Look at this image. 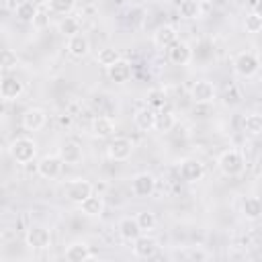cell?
Segmentation results:
<instances>
[{
  "mask_svg": "<svg viewBox=\"0 0 262 262\" xmlns=\"http://www.w3.org/2000/svg\"><path fill=\"white\" fill-rule=\"evenodd\" d=\"M145 98H147V104L154 106L156 111L166 106V92H164V88H151V90H147V96Z\"/></svg>",
  "mask_w": 262,
  "mask_h": 262,
  "instance_id": "31",
  "label": "cell"
},
{
  "mask_svg": "<svg viewBox=\"0 0 262 262\" xmlns=\"http://www.w3.org/2000/svg\"><path fill=\"white\" fill-rule=\"evenodd\" d=\"M92 192H94V186L88 180H84V178L70 180L66 184V199L72 201V203H76V205H80L82 201H86Z\"/></svg>",
  "mask_w": 262,
  "mask_h": 262,
  "instance_id": "5",
  "label": "cell"
},
{
  "mask_svg": "<svg viewBox=\"0 0 262 262\" xmlns=\"http://www.w3.org/2000/svg\"><path fill=\"white\" fill-rule=\"evenodd\" d=\"M96 59H98V63H100V66L111 68L113 63H117V61L121 59V55H119V49H115V47H102V49L98 51Z\"/></svg>",
  "mask_w": 262,
  "mask_h": 262,
  "instance_id": "29",
  "label": "cell"
},
{
  "mask_svg": "<svg viewBox=\"0 0 262 262\" xmlns=\"http://www.w3.org/2000/svg\"><path fill=\"white\" fill-rule=\"evenodd\" d=\"M217 168L221 170L223 176L233 178V176H239V174L244 172L246 160H244V156H242L239 149H225V151L217 158Z\"/></svg>",
  "mask_w": 262,
  "mask_h": 262,
  "instance_id": "1",
  "label": "cell"
},
{
  "mask_svg": "<svg viewBox=\"0 0 262 262\" xmlns=\"http://www.w3.org/2000/svg\"><path fill=\"white\" fill-rule=\"evenodd\" d=\"M252 12H256L258 16H262V0H256V2H254V10H252Z\"/></svg>",
  "mask_w": 262,
  "mask_h": 262,
  "instance_id": "39",
  "label": "cell"
},
{
  "mask_svg": "<svg viewBox=\"0 0 262 262\" xmlns=\"http://www.w3.org/2000/svg\"><path fill=\"white\" fill-rule=\"evenodd\" d=\"M231 2H235V4H239V2H246V0H231Z\"/></svg>",
  "mask_w": 262,
  "mask_h": 262,
  "instance_id": "40",
  "label": "cell"
},
{
  "mask_svg": "<svg viewBox=\"0 0 262 262\" xmlns=\"http://www.w3.org/2000/svg\"><path fill=\"white\" fill-rule=\"evenodd\" d=\"M25 242L31 250H45L51 244V231L43 225H31L25 233Z\"/></svg>",
  "mask_w": 262,
  "mask_h": 262,
  "instance_id": "6",
  "label": "cell"
},
{
  "mask_svg": "<svg viewBox=\"0 0 262 262\" xmlns=\"http://www.w3.org/2000/svg\"><path fill=\"white\" fill-rule=\"evenodd\" d=\"M25 92V86L18 78L14 76H4L0 82V96L2 100H16L20 94Z\"/></svg>",
  "mask_w": 262,
  "mask_h": 262,
  "instance_id": "13",
  "label": "cell"
},
{
  "mask_svg": "<svg viewBox=\"0 0 262 262\" xmlns=\"http://www.w3.org/2000/svg\"><path fill=\"white\" fill-rule=\"evenodd\" d=\"M233 70L244 78H252L260 70V59L252 51H239L233 57Z\"/></svg>",
  "mask_w": 262,
  "mask_h": 262,
  "instance_id": "3",
  "label": "cell"
},
{
  "mask_svg": "<svg viewBox=\"0 0 262 262\" xmlns=\"http://www.w3.org/2000/svg\"><path fill=\"white\" fill-rule=\"evenodd\" d=\"M59 156H61L63 164H78L82 160V147L76 141H66L59 147Z\"/></svg>",
  "mask_w": 262,
  "mask_h": 262,
  "instance_id": "24",
  "label": "cell"
},
{
  "mask_svg": "<svg viewBox=\"0 0 262 262\" xmlns=\"http://www.w3.org/2000/svg\"><path fill=\"white\" fill-rule=\"evenodd\" d=\"M168 57L174 66H188L192 61V49L186 41H176L170 49H168Z\"/></svg>",
  "mask_w": 262,
  "mask_h": 262,
  "instance_id": "12",
  "label": "cell"
},
{
  "mask_svg": "<svg viewBox=\"0 0 262 262\" xmlns=\"http://www.w3.org/2000/svg\"><path fill=\"white\" fill-rule=\"evenodd\" d=\"M88 51H90V41H88V37H86V35L78 33V35L68 37V53H70L72 57L82 59V57H86V55H88Z\"/></svg>",
  "mask_w": 262,
  "mask_h": 262,
  "instance_id": "17",
  "label": "cell"
},
{
  "mask_svg": "<svg viewBox=\"0 0 262 262\" xmlns=\"http://www.w3.org/2000/svg\"><path fill=\"white\" fill-rule=\"evenodd\" d=\"M186 258H190V260H207L209 258V252H205L201 248H190L186 252Z\"/></svg>",
  "mask_w": 262,
  "mask_h": 262,
  "instance_id": "38",
  "label": "cell"
},
{
  "mask_svg": "<svg viewBox=\"0 0 262 262\" xmlns=\"http://www.w3.org/2000/svg\"><path fill=\"white\" fill-rule=\"evenodd\" d=\"M49 25V14H47V4L39 6L37 8V14H35V20H33V27L35 29H45Z\"/></svg>",
  "mask_w": 262,
  "mask_h": 262,
  "instance_id": "35",
  "label": "cell"
},
{
  "mask_svg": "<svg viewBox=\"0 0 262 262\" xmlns=\"http://www.w3.org/2000/svg\"><path fill=\"white\" fill-rule=\"evenodd\" d=\"M59 33L66 35V37L78 35V33H80V20L74 18V16H66V18L59 23Z\"/></svg>",
  "mask_w": 262,
  "mask_h": 262,
  "instance_id": "32",
  "label": "cell"
},
{
  "mask_svg": "<svg viewBox=\"0 0 262 262\" xmlns=\"http://www.w3.org/2000/svg\"><path fill=\"white\" fill-rule=\"evenodd\" d=\"M20 123H23V127H25L27 131H39V129L45 127L47 115H45V111H41V108H27V111L23 113Z\"/></svg>",
  "mask_w": 262,
  "mask_h": 262,
  "instance_id": "15",
  "label": "cell"
},
{
  "mask_svg": "<svg viewBox=\"0 0 262 262\" xmlns=\"http://www.w3.org/2000/svg\"><path fill=\"white\" fill-rule=\"evenodd\" d=\"M80 209L88 217H100L104 213V199H102V194H94L92 192L86 201L80 203Z\"/></svg>",
  "mask_w": 262,
  "mask_h": 262,
  "instance_id": "21",
  "label": "cell"
},
{
  "mask_svg": "<svg viewBox=\"0 0 262 262\" xmlns=\"http://www.w3.org/2000/svg\"><path fill=\"white\" fill-rule=\"evenodd\" d=\"M203 12V6H201V0H180L178 4V14L182 18H199Z\"/></svg>",
  "mask_w": 262,
  "mask_h": 262,
  "instance_id": "27",
  "label": "cell"
},
{
  "mask_svg": "<svg viewBox=\"0 0 262 262\" xmlns=\"http://www.w3.org/2000/svg\"><path fill=\"white\" fill-rule=\"evenodd\" d=\"M37 4H33V2H29V0H23V2H18L16 6H14V16L20 20V23H31L33 25V20H35V14H37Z\"/></svg>",
  "mask_w": 262,
  "mask_h": 262,
  "instance_id": "25",
  "label": "cell"
},
{
  "mask_svg": "<svg viewBox=\"0 0 262 262\" xmlns=\"http://www.w3.org/2000/svg\"><path fill=\"white\" fill-rule=\"evenodd\" d=\"M45 4L55 14H70L76 6V0H45Z\"/></svg>",
  "mask_w": 262,
  "mask_h": 262,
  "instance_id": "30",
  "label": "cell"
},
{
  "mask_svg": "<svg viewBox=\"0 0 262 262\" xmlns=\"http://www.w3.org/2000/svg\"><path fill=\"white\" fill-rule=\"evenodd\" d=\"M131 190L135 196H151L154 190H156V178L149 174V172H141L137 176H133L131 180Z\"/></svg>",
  "mask_w": 262,
  "mask_h": 262,
  "instance_id": "9",
  "label": "cell"
},
{
  "mask_svg": "<svg viewBox=\"0 0 262 262\" xmlns=\"http://www.w3.org/2000/svg\"><path fill=\"white\" fill-rule=\"evenodd\" d=\"M190 98L196 104H209L215 98V86L209 80H199L190 88Z\"/></svg>",
  "mask_w": 262,
  "mask_h": 262,
  "instance_id": "11",
  "label": "cell"
},
{
  "mask_svg": "<svg viewBox=\"0 0 262 262\" xmlns=\"http://www.w3.org/2000/svg\"><path fill=\"white\" fill-rule=\"evenodd\" d=\"M176 125V117H174V113L170 111V108H158V113H156V131H160V133H168V131H172V127Z\"/></svg>",
  "mask_w": 262,
  "mask_h": 262,
  "instance_id": "23",
  "label": "cell"
},
{
  "mask_svg": "<svg viewBox=\"0 0 262 262\" xmlns=\"http://www.w3.org/2000/svg\"><path fill=\"white\" fill-rule=\"evenodd\" d=\"M160 2H164V0H160Z\"/></svg>",
  "mask_w": 262,
  "mask_h": 262,
  "instance_id": "42",
  "label": "cell"
},
{
  "mask_svg": "<svg viewBox=\"0 0 262 262\" xmlns=\"http://www.w3.org/2000/svg\"><path fill=\"white\" fill-rule=\"evenodd\" d=\"M260 176H262V168H260Z\"/></svg>",
  "mask_w": 262,
  "mask_h": 262,
  "instance_id": "41",
  "label": "cell"
},
{
  "mask_svg": "<svg viewBox=\"0 0 262 262\" xmlns=\"http://www.w3.org/2000/svg\"><path fill=\"white\" fill-rule=\"evenodd\" d=\"M178 41V31L172 25H160L154 33V45L160 49H170Z\"/></svg>",
  "mask_w": 262,
  "mask_h": 262,
  "instance_id": "10",
  "label": "cell"
},
{
  "mask_svg": "<svg viewBox=\"0 0 262 262\" xmlns=\"http://www.w3.org/2000/svg\"><path fill=\"white\" fill-rule=\"evenodd\" d=\"M108 70V78L115 82V84H125L129 78H131V74H133V70H131V63L127 61V59H119L117 63H113L111 68H106Z\"/></svg>",
  "mask_w": 262,
  "mask_h": 262,
  "instance_id": "20",
  "label": "cell"
},
{
  "mask_svg": "<svg viewBox=\"0 0 262 262\" xmlns=\"http://www.w3.org/2000/svg\"><path fill=\"white\" fill-rule=\"evenodd\" d=\"M61 168H63V160L59 154H49V156H43L39 162H37V174L41 178H47V180H53L61 174Z\"/></svg>",
  "mask_w": 262,
  "mask_h": 262,
  "instance_id": "4",
  "label": "cell"
},
{
  "mask_svg": "<svg viewBox=\"0 0 262 262\" xmlns=\"http://www.w3.org/2000/svg\"><path fill=\"white\" fill-rule=\"evenodd\" d=\"M106 151H108V158H111V160H115V162H125V160H129V156H131V151H133V143H131V139H127V137H115V139L108 143Z\"/></svg>",
  "mask_w": 262,
  "mask_h": 262,
  "instance_id": "8",
  "label": "cell"
},
{
  "mask_svg": "<svg viewBox=\"0 0 262 262\" xmlns=\"http://www.w3.org/2000/svg\"><path fill=\"white\" fill-rule=\"evenodd\" d=\"M135 219H137L141 231H151V229L156 227V223H158V219H156V215H154L151 211H139V213L135 215Z\"/></svg>",
  "mask_w": 262,
  "mask_h": 262,
  "instance_id": "33",
  "label": "cell"
},
{
  "mask_svg": "<svg viewBox=\"0 0 262 262\" xmlns=\"http://www.w3.org/2000/svg\"><path fill=\"white\" fill-rule=\"evenodd\" d=\"M156 108L154 106H143V108H139L135 115H133V123H135V127L139 129V131H143V133H147V131H154L156 129Z\"/></svg>",
  "mask_w": 262,
  "mask_h": 262,
  "instance_id": "14",
  "label": "cell"
},
{
  "mask_svg": "<svg viewBox=\"0 0 262 262\" xmlns=\"http://www.w3.org/2000/svg\"><path fill=\"white\" fill-rule=\"evenodd\" d=\"M8 151H10V156H12L14 162H18V164H29V162H33V158L37 156V143H35L33 139H29V137H16V139L10 143Z\"/></svg>",
  "mask_w": 262,
  "mask_h": 262,
  "instance_id": "2",
  "label": "cell"
},
{
  "mask_svg": "<svg viewBox=\"0 0 262 262\" xmlns=\"http://www.w3.org/2000/svg\"><path fill=\"white\" fill-rule=\"evenodd\" d=\"M158 252V242L151 237V235H139L135 242H133V256L135 258H151L156 256Z\"/></svg>",
  "mask_w": 262,
  "mask_h": 262,
  "instance_id": "16",
  "label": "cell"
},
{
  "mask_svg": "<svg viewBox=\"0 0 262 262\" xmlns=\"http://www.w3.org/2000/svg\"><path fill=\"white\" fill-rule=\"evenodd\" d=\"M244 29H246L248 33H252V35L262 33V16H258L256 12L246 14V18H244Z\"/></svg>",
  "mask_w": 262,
  "mask_h": 262,
  "instance_id": "34",
  "label": "cell"
},
{
  "mask_svg": "<svg viewBox=\"0 0 262 262\" xmlns=\"http://www.w3.org/2000/svg\"><path fill=\"white\" fill-rule=\"evenodd\" d=\"M242 127H244V131L248 135H262V113H250V115H246Z\"/></svg>",
  "mask_w": 262,
  "mask_h": 262,
  "instance_id": "28",
  "label": "cell"
},
{
  "mask_svg": "<svg viewBox=\"0 0 262 262\" xmlns=\"http://www.w3.org/2000/svg\"><path fill=\"white\" fill-rule=\"evenodd\" d=\"M92 256L94 254L86 242H74L66 248V260L70 262H84V260H90Z\"/></svg>",
  "mask_w": 262,
  "mask_h": 262,
  "instance_id": "19",
  "label": "cell"
},
{
  "mask_svg": "<svg viewBox=\"0 0 262 262\" xmlns=\"http://www.w3.org/2000/svg\"><path fill=\"white\" fill-rule=\"evenodd\" d=\"M239 100H242V94H239L237 86H229V88L225 90V102H227V104H237Z\"/></svg>",
  "mask_w": 262,
  "mask_h": 262,
  "instance_id": "37",
  "label": "cell"
},
{
  "mask_svg": "<svg viewBox=\"0 0 262 262\" xmlns=\"http://www.w3.org/2000/svg\"><path fill=\"white\" fill-rule=\"evenodd\" d=\"M117 229H119V235H121L125 242H131V244L141 235V227H139V223H137L135 217H123V219L119 221Z\"/></svg>",
  "mask_w": 262,
  "mask_h": 262,
  "instance_id": "18",
  "label": "cell"
},
{
  "mask_svg": "<svg viewBox=\"0 0 262 262\" xmlns=\"http://www.w3.org/2000/svg\"><path fill=\"white\" fill-rule=\"evenodd\" d=\"M178 174L182 180L186 182H196L205 176V166L196 160V158H186L180 162V168H178Z\"/></svg>",
  "mask_w": 262,
  "mask_h": 262,
  "instance_id": "7",
  "label": "cell"
},
{
  "mask_svg": "<svg viewBox=\"0 0 262 262\" xmlns=\"http://www.w3.org/2000/svg\"><path fill=\"white\" fill-rule=\"evenodd\" d=\"M16 63H18V59H16V53H12L10 49H4V51H2V72L6 74L8 70L16 68Z\"/></svg>",
  "mask_w": 262,
  "mask_h": 262,
  "instance_id": "36",
  "label": "cell"
},
{
  "mask_svg": "<svg viewBox=\"0 0 262 262\" xmlns=\"http://www.w3.org/2000/svg\"><path fill=\"white\" fill-rule=\"evenodd\" d=\"M90 131H92L94 137H111L113 131H115V123H113L111 117L100 115V117H94V119H92Z\"/></svg>",
  "mask_w": 262,
  "mask_h": 262,
  "instance_id": "22",
  "label": "cell"
},
{
  "mask_svg": "<svg viewBox=\"0 0 262 262\" xmlns=\"http://www.w3.org/2000/svg\"><path fill=\"white\" fill-rule=\"evenodd\" d=\"M242 211L246 215V219H260L262 217V199L258 196H246L242 203Z\"/></svg>",
  "mask_w": 262,
  "mask_h": 262,
  "instance_id": "26",
  "label": "cell"
}]
</instances>
